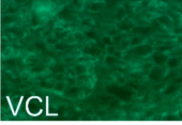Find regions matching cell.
I'll return each instance as SVG.
<instances>
[{
  "label": "cell",
  "instance_id": "6da1fadb",
  "mask_svg": "<svg viewBox=\"0 0 182 125\" xmlns=\"http://www.w3.org/2000/svg\"><path fill=\"white\" fill-rule=\"evenodd\" d=\"M164 77V71L161 67H153L149 73V78L151 80H160Z\"/></svg>",
  "mask_w": 182,
  "mask_h": 125
},
{
  "label": "cell",
  "instance_id": "7a4b0ae2",
  "mask_svg": "<svg viewBox=\"0 0 182 125\" xmlns=\"http://www.w3.org/2000/svg\"><path fill=\"white\" fill-rule=\"evenodd\" d=\"M167 59H168L167 55H165V53H154L152 55L153 62H154L155 64H158V65L164 64L166 61H167Z\"/></svg>",
  "mask_w": 182,
  "mask_h": 125
},
{
  "label": "cell",
  "instance_id": "3957f363",
  "mask_svg": "<svg viewBox=\"0 0 182 125\" xmlns=\"http://www.w3.org/2000/svg\"><path fill=\"white\" fill-rule=\"evenodd\" d=\"M151 51H152V47L150 45H146V44L135 48V53L137 55H140V56H147L148 53H150Z\"/></svg>",
  "mask_w": 182,
  "mask_h": 125
},
{
  "label": "cell",
  "instance_id": "277c9868",
  "mask_svg": "<svg viewBox=\"0 0 182 125\" xmlns=\"http://www.w3.org/2000/svg\"><path fill=\"white\" fill-rule=\"evenodd\" d=\"M74 71L76 75H84L87 73V67L84 64H77L74 67Z\"/></svg>",
  "mask_w": 182,
  "mask_h": 125
},
{
  "label": "cell",
  "instance_id": "5b68a950",
  "mask_svg": "<svg viewBox=\"0 0 182 125\" xmlns=\"http://www.w3.org/2000/svg\"><path fill=\"white\" fill-rule=\"evenodd\" d=\"M166 63H167V67H170V69H174V67H177L180 64V59H178V58L167 59Z\"/></svg>",
  "mask_w": 182,
  "mask_h": 125
},
{
  "label": "cell",
  "instance_id": "8992f818",
  "mask_svg": "<svg viewBox=\"0 0 182 125\" xmlns=\"http://www.w3.org/2000/svg\"><path fill=\"white\" fill-rule=\"evenodd\" d=\"M177 90H178V87H177L176 85H170L164 90L163 93L165 94V95H171V94H174Z\"/></svg>",
  "mask_w": 182,
  "mask_h": 125
},
{
  "label": "cell",
  "instance_id": "52a82bcc",
  "mask_svg": "<svg viewBox=\"0 0 182 125\" xmlns=\"http://www.w3.org/2000/svg\"><path fill=\"white\" fill-rule=\"evenodd\" d=\"M134 31L139 32L140 34L147 35V34H149L150 31H151V28H150V27H139V28H136V29L134 30Z\"/></svg>",
  "mask_w": 182,
  "mask_h": 125
},
{
  "label": "cell",
  "instance_id": "ba28073f",
  "mask_svg": "<svg viewBox=\"0 0 182 125\" xmlns=\"http://www.w3.org/2000/svg\"><path fill=\"white\" fill-rule=\"evenodd\" d=\"M117 61V59L114 57V55H107L106 58H105V63L107 65H114Z\"/></svg>",
  "mask_w": 182,
  "mask_h": 125
},
{
  "label": "cell",
  "instance_id": "9c48e42d",
  "mask_svg": "<svg viewBox=\"0 0 182 125\" xmlns=\"http://www.w3.org/2000/svg\"><path fill=\"white\" fill-rule=\"evenodd\" d=\"M90 10L91 11H101L102 10V3L101 2H96V1H93V2H91L90 4Z\"/></svg>",
  "mask_w": 182,
  "mask_h": 125
},
{
  "label": "cell",
  "instance_id": "30bf717a",
  "mask_svg": "<svg viewBox=\"0 0 182 125\" xmlns=\"http://www.w3.org/2000/svg\"><path fill=\"white\" fill-rule=\"evenodd\" d=\"M64 89H65V86L62 81H57L56 85L54 86V90L57 92H62V91H64Z\"/></svg>",
  "mask_w": 182,
  "mask_h": 125
},
{
  "label": "cell",
  "instance_id": "8fae6325",
  "mask_svg": "<svg viewBox=\"0 0 182 125\" xmlns=\"http://www.w3.org/2000/svg\"><path fill=\"white\" fill-rule=\"evenodd\" d=\"M159 21H160L161 24H163L164 26H169L170 25V19L167 16H161L160 18H159Z\"/></svg>",
  "mask_w": 182,
  "mask_h": 125
},
{
  "label": "cell",
  "instance_id": "7c38bea8",
  "mask_svg": "<svg viewBox=\"0 0 182 125\" xmlns=\"http://www.w3.org/2000/svg\"><path fill=\"white\" fill-rule=\"evenodd\" d=\"M85 35L87 39H89V40H95V37H96L95 32H94L93 30H88V31H86Z\"/></svg>",
  "mask_w": 182,
  "mask_h": 125
},
{
  "label": "cell",
  "instance_id": "4fadbf2b",
  "mask_svg": "<svg viewBox=\"0 0 182 125\" xmlns=\"http://www.w3.org/2000/svg\"><path fill=\"white\" fill-rule=\"evenodd\" d=\"M103 43H104V45L106 46H110V45H114V41L110 37L106 35V37H103Z\"/></svg>",
  "mask_w": 182,
  "mask_h": 125
},
{
  "label": "cell",
  "instance_id": "5bb4252c",
  "mask_svg": "<svg viewBox=\"0 0 182 125\" xmlns=\"http://www.w3.org/2000/svg\"><path fill=\"white\" fill-rule=\"evenodd\" d=\"M142 42V39L139 37H134L133 40L131 41V45L132 46H134V45H138L139 43Z\"/></svg>",
  "mask_w": 182,
  "mask_h": 125
},
{
  "label": "cell",
  "instance_id": "9a60e30c",
  "mask_svg": "<svg viewBox=\"0 0 182 125\" xmlns=\"http://www.w3.org/2000/svg\"><path fill=\"white\" fill-rule=\"evenodd\" d=\"M67 83L68 85H71V86H75L76 85V78L75 77H72V78L68 77L67 78Z\"/></svg>",
  "mask_w": 182,
  "mask_h": 125
},
{
  "label": "cell",
  "instance_id": "2e32d148",
  "mask_svg": "<svg viewBox=\"0 0 182 125\" xmlns=\"http://www.w3.org/2000/svg\"><path fill=\"white\" fill-rule=\"evenodd\" d=\"M31 23H32V26H37V25H39V18H37V16L32 15Z\"/></svg>",
  "mask_w": 182,
  "mask_h": 125
},
{
  "label": "cell",
  "instance_id": "e0dca14e",
  "mask_svg": "<svg viewBox=\"0 0 182 125\" xmlns=\"http://www.w3.org/2000/svg\"><path fill=\"white\" fill-rule=\"evenodd\" d=\"M107 50H108V55H114V53H116L115 47H114V46H112V45L107 46Z\"/></svg>",
  "mask_w": 182,
  "mask_h": 125
},
{
  "label": "cell",
  "instance_id": "ac0fdd59",
  "mask_svg": "<svg viewBox=\"0 0 182 125\" xmlns=\"http://www.w3.org/2000/svg\"><path fill=\"white\" fill-rule=\"evenodd\" d=\"M165 120H170V121H175V120H178V117H176V115H167V117H165Z\"/></svg>",
  "mask_w": 182,
  "mask_h": 125
},
{
  "label": "cell",
  "instance_id": "d6986e66",
  "mask_svg": "<svg viewBox=\"0 0 182 125\" xmlns=\"http://www.w3.org/2000/svg\"><path fill=\"white\" fill-rule=\"evenodd\" d=\"M175 81H176V83H182V78H178V79H176Z\"/></svg>",
  "mask_w": 182,
  "mask_h": 125
},
{
  "label": "cell",
  "instance_id": "ffe728a7",
  "mask_svg": "<svg viewBox=\"0 0 182 125\" xmlns=\"http://www.w3.org/2000/svg\"><path fill=\"white\" fill-rule=\"evenodd\" d=\"M179 118H180V120H182V111L179 112Z\"/></svg>",
  "mask_w": 182,
  "mask_h": 125
}]
</instances>
